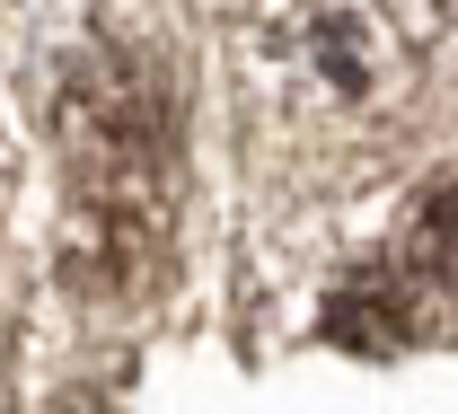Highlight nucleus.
<instances>
[{
	"instance_id": "obj_4",
	"label": "nucleus",
	"mask_w": 458,
	"mask_h": 414,
	"mask_svg": "<svg viewBox=\"0 0 458 414\" xmlns=\"http://www.w3.org/2000/svg\"><path fill=\"white\" fill-rule=\"evenodd\" d=\"M441 9H450V18H458V0H441Z\"/></svg>"
},
{
	"instance_id": "obj_1",
	"label": "nucleus",
	"mask_w": 458,
	"mask_h": 414,
	"mask_svg": "<svg viewBox=\"0 0 458 414\" xmlns=\"http://www.w3.org/2000/svg\"><path fill=\"white\" fill-rule=\"evenodd\" d=\"M274 54L318 89V97H370L388 71H397V36H388V18L370 9V0H300L283 27H274Z\"/></svg>"
},
{
	"instance_id": "obj_2",
	"label": "nucleus",
	"mask_w": 458,
	"mask_h": 414,
	"mask_svg": "<svg viewBox=\"0 0 458 414\" xmlns=\"http://www.w3.org/2000/svg\"><path fill=\"white\" fill-rule=\"evenodd\" d=\"M327 335H335V344H361V353H388V344L414 335V317H405V300H397L388 274H352V283L327 300Z\"/></svg>"
},
{
	"instance_id": "obj_3",
	"label": "nucleus",
	"mask_w": 458,
	"mask_h": 414,
	"mask_svg": "<svg viewBox=\"0 0 458 414\" xmlns=\"http://www.w3.org/2000/svg\"><path fill=\"white\" fill-rule=\"evenodd\" d=\"M405 256H414V274H432L441 291H458V177L423 194V212L405 221Z\"/></svg>"
}]
</instances>
